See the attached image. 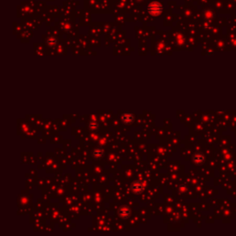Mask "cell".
Here are the masks:
<instances>
[{
    "label": "cell",
    "mask_w": 236,
    "mask_h": 236,
    "mask_svg": "<svg viewBox=\"0 0 236 236\" xmlns=\"http://www.w3.org/2000/svg\"><path fill=\"white\" fill-rule=\"evenodd\" d=\"M161 6L159 3H152L149 8V10L152 15H158L161 12Z\"/></svg>",
    "instance_id": "obj_1"
},
{
    "label": "cell",
    "mask_w": 236,
    "mask_h": 236,
    "mask_svg": "<svg viewBox=\"0 0 236 236\" xmlns=\"http://www.w3.org/2000/svg\"><path fill=\"white\" fill-rule=\"evenodd\" d=\"M131 189H132V191H133L135 194H140V193L143 191V189H144V185H143L142 183L138 182V181H136V182H134V183L132 184Z\"/></svg>",
    "instance_id": "obj_2"
},
{
    "label": "cell",
    "mask_w": 236,
    "mask_h": 236,
    "mask_svg": "<svg viewBox=\"0 0 236 236\" xmlns=\"http://www.w3.org/2000/svg\"><path fill=\"white\" fill-rule=\"evenodd\" d=\"M193 161H194V162L197 163V164H201V163L204 162L205 157H204V155L202 153H197V154L194 155Z\"/></svg>",
    "instance_id": "obj_3"
},
{
    "label": "cell",
    "mask_w": 236,
    "mask_h": 236,
    "mask_svg": "<svg viewBox=\"0 0 236 236\" xmlns=\"http://www.w3.org/2000/svg\"><path fill=\"white\" fill-rule=\"evenodd\" d=\"M122 120L124 123H126V124H130L131 122H133L134 120V116L133 115L129 114V113H127V114H124L123 116H122Z\"/></svg>",
    "instance_id": "obj_4"
},
{
    "label": "cell",
    "mask_w": 236,
    "mask_h": 236,
    "mask_svg": "<svg viewBox=\"0 0 236 236\" xmlns=\"http://www.w3.org/2000/svg\"><path fill=\"white\" fill-rule=\"evenodd\" d=\"M129 213H130V210L127 207H123L122 209H120V210H119V215L124 217V218H127L129 216Z\"/></svg>",
    "instance_id": "obj_5"
}]
</instances>
